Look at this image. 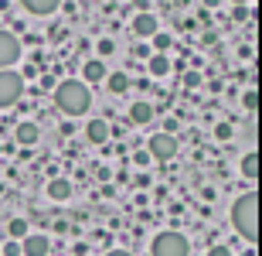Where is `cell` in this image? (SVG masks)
Wrapping results in <instances>:
<instances>
[{"label": "cell", "instance_id": "27", "mask_svg": "<svg viewBox=\"0 0 262 256\" xmlns=\"http://www.w3.org/2000/svg\"><path fill=\"white\" fill-rule=\"evenodd\" d=\"M133 58H150V48H146V45H136V48H133Z\"/></svg>", "mask_w": 262, "mask_h": 256}, {"label": "cell", "instance_id": "31", "mask_svg": "<svg viewBox=\"0 0 262 256\" xmlns=\"http://www.w3.org/2000/svg\"><path fill=\"white\" fill-rule=\"evenodd\" d=\"M232 4H235V7H245V4H249V0H232Z\"/></svg>", "mask_w": 262, "mask_h": 256}, {"label": "cell", "instance_id": "9", "mask_svg": "<svg viewBox=\"0 0 262 256\" xmlns=\"http://www.w3.org/2000/svg\"><path fill=\"white\" fill-rule=\"evenodd\" d=\"M133 31H136V38H154L157 31H160V21H157V14H150V10H140L133 17Z\"/></svg>", "mask_w": 262, "mask_h": 256}, {"label": "cell", "instance_id": "3", "mask_svg": "<svg viewBox=\"0 0 262 256\" xmlns=\"http://www.w3.org/2000/svg\"><path fill=\"white\" fill-rule=\"evenodd\" d=\"M150 256H191V243H187L184 232L164 229V232H157L154 243H150Z\"/></svg>", "mask_w": 262, "mask_h": 256}, {"label": "cell", "instance_id": "6", "mask_svg": "<svg viewBox=\"0 0 262 256\" xmlns=\"http://www.w3.org/2000/svg\"><path fill=\"white\" fill-rule=\"evenodd\" d=\"M20 62V38L10 31H0V69H14Z\"/></svg>", "mask_w": 262, "mask_h": 256}, {"label": "cell", "instance_id": "25", "mask_svg": "<svg viewBox=\"0 0 262 256\" xmlns=\"http://www.w3.org/2000/svg\"><path fill=\"white\" fill-rule=\"evenodd\" d=\"M184 86H187V89H198V86H201V75H198V72H187Z\"/></svg>", "mask_w": 262, "mask_h": 256}, {"label": "cell", "instance_id": "19", "mask_svg": "<svg viewBox=\"0 0 262 256\" xmlns=\"http://www.w3.org/2000/svg\"><path fill=\"white\" fill-rule=\"evenodd\" d=\"M113 51H116V41H113V38H102V41H99V58H102V62H106Z\"/></svg>", "mask_w": 262, "mask_h": 256}, {"label": "cell", "instance_id": "14", "mask_svg": "<svg viewBox=\"0 0 262 256\" xmlns=\"http://www.w3.org/2000/svg\"><path fill=\"white\" fill-rule=\"evenodd\" d=\"M146 72H150L154 79H164L167 72H170V58H167V55H160V51H157V55H150V58H146Z\"/></svg>", "mask_w": 262, "mask_h": 256}, {"label": "cell", "instance_id": "17", "mask_svg": "<svg viewBox=\"0 0 262 256\" xmlns=\"http://www.w3.org/2000/svg\"><path fill=\"white\" fill-rule=\"evenodd\" d=\"M106 86H109V92H126L129 89V75H123V72H113V75H106Z\"/></svg>", "mask_w": 262, "mask_h": 256}, {"label": "cell", "instance_id": "15", "mask_svg": "<svg viewBox=\"0 0 262 256\" xmlns=\"http://www.w3.org/2000/svg\"><path fill=\"white\" fill-rule=\"evenodd\" d=\"M242 178L245 181H255L259 178V154L255 150H245L242 154Z\"/></svg>", "mask_w": 262, "mask_h": 256}, {"label": "cell", "instance_id": "7", "mask_svg": "<svg viewBox=\"0 0 262 256\" xmlns=\"http://www.w3.org/2000/svg\"><path fill=\"white\" fill-rule=\"evenodd\" d=\"M20 253L24 256H48L51 253V239L38 236V232H28V236L20 239Z\"/></svg>", "mask_w": 262, "mask_h": 256}, {"label": "cell", "instance_id": "2", "mask_svg": "<svg viewBox=\"0 0 262 256\" xmlns=\"http://www.w3.org/2000/svg\"><path fill=\"white\" fill-rule=\"evenodd\" d=\"M232 226L245 243H255V239H259V195H255V191H245V195L235 198Z\"/></svg>", "mask_w": 262, "mask_h": 256}, {"label": "cell", "instance_id": "10", "mask_svg": "<svg viewBox=\"0 0 262 256\" xmlns=\"http://www.w3.org/2000/svg\"><path fill=\"white\" fill-rule=\"evenodd\" d=\"M109 69H106V62L102 58H89L85 65H82V82L85 86H99V82H106Z\"/></svg>", "mask_w": 262, "mask_h": 256}, {"label": "cell", "instance_id": "20", "mask_svg": "<svg viewBox=\"0 0 262 256\" xmlns=\"http://www.w3.org/2000/svg\"><path fill=\"white\" fill-rule=\"evenodd\" d=\"M150 41H154V48L160 51V55H164V51L170 48V38H167V34H160V31H157V34H154V38H150Z\"/></svg>", "mask_w": 262, "mask_h": 256}, {"label": "cell", "instance_id": "28", "mask_svg": "<svg viewBox=\"0 0 262 256\" xmlns=\"http://www.w3.org/2000/svg\"><path fill=\"white\" fill-rule=\"evenodd\" d=\"M232 17H235V21H245V17H249V10H245V7H235Z\"/></svg>", "mask_w": 262, "mask_h": 256}, {"label": "cell", "instance_id": "8", "mask_svg": "<svg viewBox=\"0 0 262 256\" xmlns=\"http://www.w3.org/2000/svg\"><path fill=\"white\" fill-rule=\"evenodd\" d=\"M14 140H17L20 147H34L41 140V127L34 123V120H20L17 127H14Z\"/></svg>", "mask_w": 262, "mask_h": 256}, {"label": "cell", "instance_id": "29", "mask_svg": "<svg viewBox=\"0 0 262 256\" xmlns=\"http://www.w3.org/2000/svg\"><path fill=\"white\" fill-rule=\"evenodd\" d=\"M201 4H204V7H208V10H214V7H218V4H222V0H201Z\"/></svg>", "mask_w": 262, "mask_h": 256}, {"label": "cell", "instance_id": "18", "mask_svg": "<svg viewBox=\"0 0 262 256\" xmlns=\"http://www.w3.org/2000/svg\"><path fill=\"white\" fill-rule=\"evenodd\" d=\"M28 232H31L28 219H10V226H7V236H10V239H24Z\"/></svg>", "mask_w": 262, "mask_h": 256}, {"label": "cell", "instance_id": "5", "mask_svg": "<svg viewBox=\"0 0 262 256\" xmlns=\"http://www.w3.org/2000/svg\"><path fill=\"white\" fill-rule=\"evenodd\" d=\"M146 154L154 161H170L177 154V137L174 133H154L150 144H146Z\"/></svg>", "mask_w": 262, "mask_h": 256}, {"label": "cell", "instance_id": "1", "mask_svg": "<svg viewBox=\"0 0 262 256\" xmlns=\"http://www.w3.org/2000/svg\"><path fill=\"white\" fill-rule=\"evenodd\" d=\"M55 106L65 116H85L89 106H92V92L82 79H65L55 86Z\"/></svg>", "mask_w": 262, "mask_h": 256}, {"label": "cell", "instance_id": "26", "mask_svg": "<svg viewBox=\"0 0 262 256\" xmlns=\"http://www.w3.org/2000/svg\"><path fill=\"white\" fill-rule=\"evenodd\" d=\"M208 256H232V249H228V246H211Z\"/></svg>", "mask_w": 262, "mask_h": 256}, {"label": "cell", "instance_id": "30", "mask_svg": "<svg viewBox=\"0 0 262 256\" xmlns=\"http://www.w3.org/2000/svg\"><path fill=\"white\" fill-rule=\"evenodd\" d=\"M106 256H133V253H126V249H113V253H106Z\"/></svg>", "mask_w": 262, "mask_h": 256}, {"label": "cell", "instance_id": "11", "mask_svg": "<svg viewBox=\"0 0 262 256\" xmlns=\"http://www.w3.org/2000/svg\"><path fill=\"white\" fill-rule=\"evenodd\" d=\"M85 137H89V144H106L113 133H109V120H102V116H92L85 123Z\"/></svg>", "mask_w": 262, "mask_h": 256}, {"label": "cell", "instance_id": "23", "mask_svg": "<svg viewBox=\"0 0 262 256\" xmlns=\"http://www.w3.org/2000/svg\"><path fill=\"white\" fill-rule=\"evenodd\" d=\"M214 137L218 140H232V127H228V123H218V127H214Z\"/></svg>", "mask_w": 262, "mask_h": 256}, {"label": "cell", "instance_id": "12", "mask_svg": "<svg viewBox=\"0 0 262 256\" xmlns=\"http://www.w3.org/2000/svg\"><path fill=\"white\" fill-rule=\"evenodd\" d=\"M150 120H154V103L140 99V103H133V106H129V123H133V127H146Z\"/></svg>", "mask_w": 262, "mask_h": 256}, {"label": "cell", "instance_id": "16", "mask_svg": "<svg viewBox=\"0 0 262 256\" xmlns=\"http://www.w3.org/2000/svg\"><path fill=\"white\" fill-rule=\"evenodd\" d=\"M20 4H24L31 14H41V17H45V14H55V10H58L61 0H20Z\"/></svg>", "mask_w": 262, "mask_h": 256}, {"label": "cell", "instance_id": "21", "mask_svg": "<svg viewBox=\"0 0 262 256\" xmlns=\"http://www.w3.org/2000/svg\"><path fill=\"white\" fill-rule=\"evenodd\" d=\"M242 106H245V109H255V106H259V96H255V89H249V92L242 96Z\"/></svg>", "mask_w": 262, "mask_h": 256}, {"label": "cell", "instance_id": "24", "mask_svg": "<svg viewBox=\"0 0 262 256\" xmlns=\"http://www.w3.org/2000/svg\"><path fill=\"white\" fill-rule=\"evenodd\" d=\"M133 161H136V168H146V164H150V154H146V150H140V154H133Z\"/></svg>", "mask_w": 262, "mask_h": 256}, {"label": "cell", "instance_id": "22", "mask_svg": "<svg viewBox=\"0 0 262 256\" xmlns=\"http://www.w3.org/2000/svg\"><path fill=\"white\" fill-rule=\"evenodd\" d=\"M4 256H20V239H10V243H4Z\"/></svg>", "mask_w": 262, "mask_h": 256}, {"label": "cell", "instance_id": "4", "mask_svg": "<svg viewBox=\"0 0 262 256\" xmlns=\"http://www.w3.org/2000/svg\"><path fill=\"white\" fill-rule=\"evenodd\" d=\"M24 96V75L14 69H0V109L17 106Z\"/></svg>", "mask_w": 262, "mask_h": 256}, {"label": "cell", "instance_id": "13", "mask_svg": "<svg viewBox=\"0 0 262 256\" xmlns=\"http://www.w3.org/2000/svg\"><path fill=\"white\" fill-rule=\"evenodd\" d=\"M48 198L51 202H68V198H72V181H68V178H51L48 181Z\"/></svg>", "mask_w": 262, "mask_h": 256}]
</instances>
